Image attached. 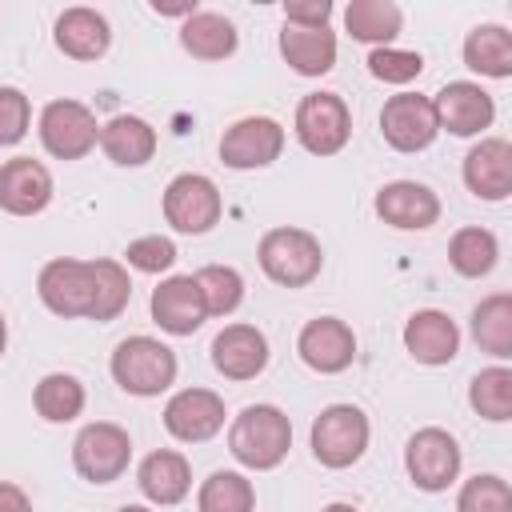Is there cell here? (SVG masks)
I'll list each match as a JSON object with an SVG mask.
<instances>
[{
	"mask_svg": "<svg viewBox=\"0 0 512 512\" xmlns=\"http://www.w3.org/2000/svg\"><path fill=\"white\" fill-rule=\"evenodd\" d=\"M292 448V424L276 404H248L228 428V452L256 472L276 468Z\"/></svg>",
	"mask_w": 512,
	"mask_h": 512,
	"instance_id": "cell-1",
	"label": "cell"
},
{
	"mask_svg": "<svg viewBox=\"0 0 512 512\" xmlns=\"http://www.w3.org/2000/svg\"><path fill=\"white\" fill-rule=\"evenodd\" d=\"M256 256H260L264 276L284 284V288H304L324 268L320 240L312 232H304V228H272V232H264Z\"/></svg>",
	"mask_w": 512,
	"mask_h": 512,
	"instance_id": "cell-2",
	"label": "cell"
},
{
	"mask_svg": "<svg viewBox=\"0 0 512 512\" xmlns=\"http://www.w3.org/2000/svg\"><path fill=\"white\" fill-rule=\"evenodd\" d=\"M112 376L132 396H160L176 380V356L152 336H128L112 352Z\"/></svg>",
	"mask_w": 512,
	"mask_h": 512,
	"instance_id": "cell-3",
	"label": "cell"
},
{
	"mask_svg": "<svg viewBox=\"0 0 512 512\" xmlns=\"http://www.w3.org/2000/svg\"><path fill=\"white\" fill-rule=\"evenodd\" d=\"M368 448V416L356 404H328L312 424V452L324 468H348Z\"/></svg>",
	"mask_w": 512,
	"mask_h": 512,
	"instance_id": "cell-4",
	"label": "cell"
},
{
	"mask_svg": "<svg viewBox=\"0 0 512 512\" xmlns=\"http://www.w3.org/2000/svg\"><path fill=\"white\" fill-rule=\"evenodd\" d=\"M132 460V440L120 424L96 420L88 428H80V436L72 440V464L88 484H112L124 476Z\"/></svg>",
	"mask_w": 512,
	"mask_h": 512,
	"instance_id": "cell-5",
	"label": "cell"
},
{
	"mask_svg": "<svg viewBox=\"0 0 512 512\" xmlns=\"http://www.w3.org/2000/svg\"><path fill=\"white\" fill-rule=\"evenodd\" d=\"M40 300L56 316H88L92 320V296H96V272L92 260H48L36 280Z\"/></svg>",
	"mask_w": 512,
	"mask_h": 512,
	"instance_id": "cell-6",
	"label": "cell"
},
{
	"mask_svg": "<svg viewBox=\"0 0 512 512\" xmlns=\"http://www.w3.org/2000/svg\"><path fill=\"white\" fill-rule=\"evenodd\" d=\"M352 116L336 92H312L296 108V136L312 156H336L348 144Z\"/></svg>",
	"mask_w": 512,
	"mask_h": 512,
	"instance_id": "cell-7",
	"label": "cell"
},
{
	"mask_svg": "<svg viewBox=\"0 0 512 512\" xmlns=\"http://www.w3.org/2000/svg\"><path fill=\"white\" fill-rule=\"evenodd\" d=\"M164 220L188 236L208 232L220 220V188L200 172H180L164 188Z\"/></svg>",
	"mask_w": 512,
	"mask_h": 512,
	"instance_id": "cell-8",
	"label": "cell"
},
{
	"mask_svg": "<svg viewBox=\"0 0 512 512\" xmlns=\"http://www.w3.org/2000/svg\"><path fill=\"white\" fill-rule=\"evenodd\" d=\"M404 468L416 488L440 492L460 476V444L444 428H420L404 448Z\"/></svg>",
	"mask_w": 512,
	"mask_h": 512,
	"instance_id": "cell-9",
	"label": "cell"
},
{
	"mask_svg": "<svg viewBox=\"0 0 512 512\" xmlns=\"http://www.w3.org/2000/svg\"><path fill=\"white\" fill-rule=\"evenodd\" d=\"M40 140L56 160H80L100 140V128L80 100H52L40 112Z\"/></svg>",
	"mask_w": 512,
	"mask_h": 512,
	"instance_id": "cell-10",
	"label": "cell"
},
{
	"mask_svg": "<svg viewBox=\"0 0 512 512\" xmlns=\"http://www.w3.org/2000/svg\"><path fill=\"white\" fill-rule=\"evenodd\" d=\"M380 132L396 152H424L440 132L436 112H432V96H420V92L392 96L380 112Z\"/></svg>",
	"mask_w": 512,
	"mask_h": 512,
	"instance_id": "cell-11",
	"label": "cell"
},
{
	"mask_svg": "<svg viewBox=\"0 0 512 512\" xmlns=\"http://www.w3.org/2000/svg\"><path fill=\"white\" fill-rule=\"evenodd\" d=\"M280 148H284V128H280L272 116H244V120H236V124L224 132V140H220V160H224L228 168L244 172V168H264V164H272V160L280 156Z\"/></svg>",
	"mask_w": 512,
	"mask_h": 512,
	"instance_id": "cell-12",
	"label": "cell"
},
{
	"mask_svg": "<svg viewBox=\"0 0 512 512\" xmlns=\"http://www.w3.org/2000/svg\"><path fill=\"white\" fill-rule=\"evenodd\" d=\"M164 428L184 444L212 440L224 428V400L208 388H184L164 404Z\"/></svg>",
	"mask_w": 512,
	"mask_h": 512,
	"instance_id": "cell-13",
	"label": "cell"
},
{
	"mask_svg": "<svg viewBox=\"0 0 512 512\" xmlns=\"http://www.w3.org/2000/svg\"><path fill=\"white\" fill-rule=\"evenodd\" d=\"M432 112H436V124L448 128L452 136H476V132H484L492 124L496 104L480 84L456 80V84H444L432 96Z\"/></svg>",
	"mask_w": 512,
	"mask_h": 512,
	"instance_id": "cell-14",
	"label": "cell"
},
{
	"mask_svg": "<svg viewBox=\"0 0 512 512\" xmlns=\"http://www.w3.org/2000/svg\"><path fill=\"white\" fill-rule=\"evenodd\" d=\"M296 352L308 368L316 372H344L352 360H356V336L344 320L336 316H316L300 328V340H296Z\"/></svg>",
	"mask_w": 512,
	"mask_h": 512,
	"instance_id": "cell-15",
	"label": "cell"
},
{
	"mask_svg": "<svg viewBox=\"0 0 512 512\" xmlns=\"http://www.w3.org/2000/svg\"><path fill=\"white\" fill-rule=\"evenodd\" d=\"M52 200V172L32 160V156H16L8 164H0V208L12 216H36L44 212Z\"/></svg>",
	"mask_w": 512,
	"mask_h": 512,
	"instance_id": "cell-16",
	"label": "cell"
},
{
	"mask_svg": "<svg viewBox=\"0 0 512 512\" xmlns=\"http://www.w3.org/2000/svg\"><path fill=\"white\" fill-rule=\"evenodd\" d=\"M376 212L384 224L392 228H404V232H420V228H432L440 220V200L428 184H416V180H392L376 192Z\"/></svg>",
	"mask_w": 512,
	"mask_h": 512,
	"instance_id": "cell-17",
	"label": "cell"
},
{
	"mask_svg": "<svg viewBox=\"0 0 512 512\" xmlns=\"http://www.w3.org/2000/svg\"><path fill=\"white\" fill-rule=\"evenodd\" d=\"M208 308L196 288V276H168L152 292V320L172 336H192L204 324Z\"/></svg>",
	"mask_w": 512,
	"mask_h": 512,
	"instance_id": "cell-18",
	"label": "cell"
},
{
	"mask_svg": "<svg viewBox=\"0 0 512 512\" xmlns=\"http://www.w3.org/2000/svg\"><path fill=\"white\" fill-rule=\"evenodd\" d=\"M212 364L228 380H252V376H260L264 364H268V340H264V332L252 328V324H228L212 340Z\"/></svg>",
	"mask_w": 512,
	"mask_h": 512,
	"instance_id": "cell-19",
	"label": "cell"
},
{
	"mask_svg": "<svg viewBox=\"0 0 512 512\" xmlns=\"http://www.w3.org/2000/svg\"><path fill=\"white\" fill-rule=\"evenodd\" d=\"M464 184L480 200H504L512 192V144L508 140H480L464 156Z\"/></svg>",
	"mask_w": 512,
	"mask_h": 512,
	"instance_id": "cell-20",
	"label": "cell"
},
{
	"mask_svg": "<svg viewBox=\"0 0 512 512\" xmlns=\"http://www.w3.org/2000/svg\"><path fill=\"white\" fill-rule=\"evenodd\" d=\"M404 348L420 364H448L456 356V348H460V332H456L452 316H444L436 308H424V312H412L408 316V324H404Z\"/></svg>",
	"mask_w": 512,
	"mask_h": 512,
	"instance_id": "cell-21",
	"label": "cell"
},
{
	"mask_svg": "<svg viewBox=\"0 0 512 512\" xmlns=\"http://www.w3.org/2000/svg\"><path fill=\"white\" fill-rule=\"evenodd\" d=\"M136 484L152 504H180L188 496V488H192V468H188V460L180 452L160 448V452H148L140 460Z\"/></svg>",
	"mask_w": 512,
	"mask_h": 512,
	"instance_id": "cell-22",
	"label": "cell"
},
{
	"mask_svg": "<svg viewBox=\"0 0 512 512\" xmlns=\"http://www.w3.org/2000/svg\"><path fill=\"white\" fill-rule=\"evenodd\" d=\"M108 20L96 8H64L56 20V44L72 60H100L108 52Z\"/></svg>",
	"mask_w": 512,
	"mask_h": 512,
	"instance_id": "cell-23",
	"label": "cell"
},
{
	"mask_svg": "<svg viewBox=\"0 0 512 512\" xmlns=\"http://www.w3.org/2000/svg\"><path fill=\"white\" fill-rule=\"evenodd\" d=\"M280 56L300 76H324L336 64V36L328 28H296V24H284V32H280Z\"/></svg>",
	"mask_w": 512,
	"mask_h": 512,
	"instance_id": "cell-24",
	"label": "cell"
},
{
	"mask_svg": "<svg viewBox=\"0 0 512 512\" xmlns=\"http://www.w3.org/2000/svg\"><path fill=\"white\" fill-rule=\"evenodd\" d=\"M100 148L112 164L120 168H140L152 160L156 152V128L140 116H112L104 128H100Z\"/></svg>",
	"mask_w": 512,
	"mask_h": 512,
	"instance_id": "cell-25",
	"label": "cell"
},
{
	"mask_svg": "<svg viewBox=\"0 0 512 512\" xmlns=\"http://www.w3.org/2000/svg\"><path fill=\"white\" fill-rule=\"evenodd\" d=\"M464 64L480 76L504 80L512 76V36L500 24H476L464 40Z\"/></svg>",
	"mask_w": 512,
	"mask_h": 512,
	"instance_id": "cell-26",
	"label": "cell"
},
{
	"mask_svg": "<svg viewBox=\"0 0 512 512\" xmlns=\"http://www.w3.org/2000/svg\"><path fill=\"white\" fill-rule=\"evenodd\" d=\"M180 44L196 60H224L236 52V28L220 12H192L180 28Z\"/></svg>",
	"mask_w": 512,
	"mask_h": 512,
	"instance_id": "cell-27",
	"label": "cell"
},
{
	"mask_svg": "<svg viewBox=\"0 0 512 512\" xmlns=\"http://www.w3.org/2000/svg\"><path fill=\"white\" fill-rule=\"evenodd\" d=\"M400 24H404V16L392 0H352L344 8V28L364 44H384L388 48V40L400 36Z\"/></svg>",
	"mask_w": 512,
	"mask_h": 512,
	"instance_id": "cell-28",
	"label": "cell"
},
{
	"mask_svg": "<svg viewBox=\"0 0 512 512\" xmlns=\"http://www.w3.org/2000/svg\"><path fill=\"white\" fill-rule=\"evenodd\" d=\"M472 336L496 360H508L512 356V296L508 292H496V296H488V300L476 304V312H472Z\"/></svg>",
	"mask_w": 512,
	"mask_h": 512,
	"instance_id": "cell-29",
	"label": "cell"
},
{
	"mask_svg": "<svg viewBox=\"0 0 512 512\" xmlns=\"http://www.w3.org/2000/svg\"><path fill=\"white\" fill-rule=\"evenodd\" d=\"M32 404H36V412H40L44 420H52V424L76 420V416L84 412V384H80L76 376H68V372H48V376L36 384Z\"/></svg>",
	"mask_w": 512,
	"mask_h": 512,
	"instance_id": "cell-30",
	"label": "cell"
},
{
	"mask_svg": "<svg viewBox=\"0 0 512 512\" xmlns=\"http://www.w3.org/2000/svg\"><path fill=\"white\" fill-rule=\"evenodd\" d=\"M496 256H500V244L488 228H460L448 244V264L468 280L488 276L496 268Z\"/></svg>",
	"mask_w": 512,
	"mask_h": 512,
	"instance_id": "cell-31",
	"label": "cell"
},
{
	"mask_svg": "<svg viewBox=\"0 0 512 512\" xmlns=\"http://www.w3.org/2000/svg\"><path fill=\"white\" fill-rule=\"evenodd\" d=\"M252 504H256V492L240 472H212L196 496L200 512H252Z\"/></svg>",
	"mask_w": 512,
	"mask_h": 512,
	"instance_id": "cell-32",
	"label": "cell"
},
{
	"mask_svg": "<svg viewBox=\"0 0 512 512\" xmlns=\"http://www.w3.org/2000/svg\"><path fill=\"white\" fill-rule=\"evenodd\" d=\"M468 400H472V408H476L484 420H496V424L508 420V416H512V372H508L504 364L484 368V372L472 380Z\"/></svg>",
	"mask_w": 512,
	"mask_h": 512,
	"instance_id": "cell-33",
	"label": "cell"
},
{
	"mask_svg": "<svg viewBox=\"0 0 512 512\" xmlns=\"http://www.w3.org/2000/svg\"><path fill=\"white\" fill-rule=\"evenodd\" d=\"M196 288L204 296V308L208 316H228L236 312V304L244 300V280L236 268H224V264H208L196 272Z\"/></svg>",
	"mask_w": 512,
	"mask_h": 512,
	"instance_id": "cell-34",
	"label": "cell"
},
{
	"mask_svg": "<svg viewBox=\"0 0 512 512\" xmlns=\"http://www.w3.org/2000/svg\"><path fill=\"white\" fill-rule=\"evenodd\" d=\"M96 272V296H92V320H112L124 312L132 296V280L116 260H92Z\"/></svg>",
	"mask_w": 512,
	"mask_h": 512,
	"instance_id": "cell-35",
	"label": "cell"
},
{
	"mask_svg": "<svg viewBox=\"0 0 512 512\" xmlns=\"http://www.w3.org/2000/svg\"><path fill=\"white\" fill-rule=\"evenodd\" d=\"M456 512H512V488L500 476H472L460 488Z\"/></svg>",
	"mask_w": 512,
	"mask_h": 512,
	"instance_id": "cell-36",
	"label": "cell"
},
{
	"mask_svg": "<svg viewBox=\"0 0 512 512\" xmlns=\"http://www.w3.org/2000/svg\"><path fill=\"white\" fill-rule=\"evenodd\" d=\"M420 68H424L420 52L376 48V52L368 56V72H372L376 80H384V84H408V80H416V76H420Z\"/></svg>",
	"mask_w": 512,
	"mask_h": 512,
	"instance_id": "cell-37",
	"label": "cell"
},
{
	"mask_svg": "<svg viewBox=\"0 0 512 512\" xmlns=\"http://www.w3.org/2000/svg\"><path fill=\"white\" fill-rule=\"evenodd\" d=\"M128 264L136 268V272H164V268H172V260H176V244L168 240V236H140V240H132L128 244Z\"/></svg>",
	"mask_w": 512,
	"mask_h": 512,
	"instance_id": "cell-38",
	"label": "cell"
},
{
	"mask_svg": "<svg viewBox=\"0 0 512 512\" xmlns=\"http://www.w3.org/2000/svg\"><path fill=\"white\" fill-rule=\"evenodd\" d=\"M28 96L20 88H0V144H16L28 132Z\"/></svg>",
	"mask_w": 512,
	"mask_h": 512,
	"instance_id": "cell-39",
	"label": "cell"
},
{
	"mask_svg": "<svg viewBox=\"0 0 512 512\" xmlns=\"http://www.w3.org/2000/svg\"><path fill=\"white\" fill-rule=\"evenodd\" d=\"M332 4L328 0H288L284 4V20L296 28H328Z\"/></svg>",
	"mask_w": 512,
	"mask_h": 512,
	"instance_id": "cell-40",
	"label": "cell"
},
{
	"mask_svg": "<svg viewBox=\"0 0 512 512\" xmlns=\"http://www.w3.org/2000/svg\"><path fill=\"white\" fill-rule=\"evenodd\" d=\"M0 512H32V504H28L24 488H16V484H4V480H0Z\"/></svg>",
	"mask_w": 512,
	"mask_h": 512,
	"instance_id": "cell-41",
	"label": "cell"
},
{
	"mask_svg": "<svg viewBox=\"0 0 512 512\" xmlns=\"http://www.w3.org/2000/svg\"><path fill=\"white\" fill-rule=\"evenodd\" d=\"M152 12H160V16H184L188 20L196 8L192 4H160V0H152Z\"/></svg>",
	"mask_w": 512,
	"mask_h": 512,
	"instance_id": "cell-42",
	"label": "cell"
},
{
	"mask_svg": "<svg viewBox=\"0 0 512 512\" xmlns=\"http://www.w3.org/2000/svg\"><path fill=\"white\" fill-rule=\"evenodd\" d=\"M324 512H356V508H352V504H328Z\"/></svg>",
	"mask_w": 512,
	"mask_h": 512,
	"instance_id": "cell-43",
	"label": "cell"
},
{
	"mask_svg": "<svg viewBox=\"0 0 512 512\" xmlns=\"http://www.w3.org/2000/svg\"><path fill=\"white\" fill-rule=\"evenodd\" d=\"M4 344H8V328H4V316H0V356H4Z\"/></svg>",
	"mask_w": 512,
	"mask_h": 512,
	"instance_id": "cell-44",
	"label": "cell"
},
{
	"mask_svg": "<svg viewBox=\"0 0 512 512\" xmlns=\"http://www.w3.org/2000/svg\"><path fill=\"white\" fill-rule=\"evenodd\" d=\"M120 512H152V508H144V504H124Z\"/></svg>",
	"mask_w": 512,
	"mask_h": 512,
	"instance_id": "cell-45",
	"label": "cell"
}]
</instances>
